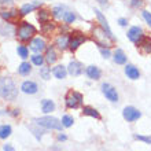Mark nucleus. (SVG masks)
<instances>
[{"mask_svg": "<svg viewBox=\"0 0 151 151\" xmlns=\"http://www.w3.org/2000/svg\"><path fill=\"white\" fill-rule=\"evenodd\" d=\"M18 95L15 83L8 77H0V98L6 100H14Z\"/></svg>", "mask_w": 151, "mask_h": 151, "instance_id": "f257e3e1", "label": "nucleus"}, {"mask_svg": "<svg viewBox=\"0 0 151 151\" xmlns=\"http://www.w3.org/2000/svg\"><path fill=\"white\" fill-rule=\"evenodd\" d=\"M92 39L100 48H110L114 44V39H111L102 28H95L92 30Z\"/></svg>", "mask_w": 151, "mask_h": 151, "instance_id": "f03ea898", "label": "nucleus"}, {"mask_svg": "<svg viewBox=\"0 0 151 151\" xmlns=\"http://www.w3.org/2000/svg\"><path fill=\"white\" fill-rule=\"evenodd\" d=\"M35 122H36L37 127L45 128V129H56V131H62V128H63V124L60 122L59 119L55 118V117H50V115L40 117V118H35Z\"/></svg>", "mask_w": 151, "mask_h": 151, "instance_id": "7ed1b4c3", "label": "nucleus"}, {"mask_svg": "<svg viewBox=\"0 0 151 151\" xmlns=\"http://www.w3.org/2000/svg\"><path fill=\"white\" fill-rule=\"evenodd\" d=\"M36 28L29 22H22L17 29V35L22 41H28L29 39H32L33 35H36Z\"/></svg>", "mask_w": 151, "mask_h": 151, "instance_id": "20e7f679", "label": "nucleus"}, {"mask_svg": "<svg viewBox=\"0 0 151 151\" xmlns=\"http://www.w3.org/2000/svg\"><path fill=\"white\" fill-rule=\"evenodd\" d=\"M65 103L68 109H78L83 103V95L77 91H69L65 98Z\"/></svg>", "mask_w": 151, "mask_h": 151, "instance_id": "39448f33", "label": "nucleus"}, {"mask_svg": "<svg viewBox=\"0 0 151 151\" xmlns=\"http://www.w3.org/2000/svg\"><path fill=\"white\" fill-rule=\"evenodd\" d=\"M85 40H87V37L84 36L83 33L73 32L72 35L69 36V48H70L72 51H76V50H77L81 44L85 43Z\"/></svg>", "mask_w": 151, "mask_h": 151, "instance_id": "423d86ee", "label": "nucleus"}, {"mask_svg": "<svg viewBox=\"0 0 151 151\" xmlns=\"http://www.w3.org/2000/svg\"><path fill=\"white\" fill-rule=\"evenodd\" d=\"M122 117L127 119L128 122H133V121H137L142 117V113L137 109L133 107V106H127L122 110Z\"/></svg>", "mask_w": 151, "mask_h": 151, "instance_id": "0eeeda50", "label": "nucleus"}, {"mask_svg": "<svg viewBox=\"0 0 151 151\" xmlns=\"http://www.w3.org/2000/svg\"><path fill=\"white\" fill-rule=\"evenodd\" d=\"M102 92H103V95L106 96L110 102H118V93H117V89H115L113 85L104 83L103 85H102Z\"/></svg>", "mask_w": 151, "mask_h": 151, "instance_id": "6e6552de", "label": "nucleus"}, {"mask_svg": "<svg viewBox=\"0 0 151 151\" xmlns=\"http://www.w3.org/2000/svg\"><path fill=\"white\" fill-rule=\"evenodd\" d=\"M143 36H144L143 30H142V28H139V26H132V28L128 30V39L131 40L132 43L137 44Z\"/></svg>", "mask_w": 151, "mask_h": 151, "instance_id": "1a4fd4ad", "label": "nucleus"}, {"mask_svg": "<svg viewBox=\"0 0 151 151\" xmlns=\"http://www.w3.org/2000/svg\"><path fill=\"white\" fill-rule=\"evenodd\" d=\"M95 14L96 17H98V22L100 24V28L103 29L104 32L107 33L109 36L111 37V39H114V36H113V32H111V29H110V25H109L107 19L104 18V15L102 14V11H99V10H95Z\"/></svg>", "mask_w": 151, "mask_h": 151, "instance_id": "9d476101", "label": "nucleus"}, {"mask_svg": "<svg viewBox=\"0 0 151 151\" xmlns=\"http://www.w3.org/2000/svg\"><path fill=\"white\" fill-rule=\"evenodd\" d=\"M84 72V66L83 63H80V62H77V60H72L70 63H69L68 66V73L70 76H73V77H78L81 73Z\"/></svg>", "mask_w": 151, "mask_h": 151, "instance_id": "9b49d317", "label": "nucleus"}, {"mask_svg": "<svg viewBox=\"0 0 151 151\" xmlns=\"http://www.w3.org/2000/svg\"><path fill=\"white\" fill-rule=\"evenodd\" d=\"M137 48H140V51L143 54H151V39L147 36H143L142 40L137 43Z\"/></svg>", "mask_w": 151, "mask_h": 151, "instance_id": "f8f14e48", "label": "nucleus"}, {"mask_svg": "<svg viewBox=\"0 0 151 151\" xmlns=\"http://www.w3.org/2000/svg\"><path fill=\"white\" fill-rule=\"evenodd\" d=\"M21 89H22V92H25V93H29V95H33V93H36L37 92V84L33 83V81H24L22 83V85H21Z\"/></svg>", "mask_w": 151, "mask_h": 151, "instance_id": "ddd939ff", "label": "nucleus"}, {"mask_svg": "<svg viewBox=\"0 0 151 151\" xmlns=\"http://www.w3.org/2000/svg\"><path fill=\"white\" fill-rule=\"evenodd\" d=\"M30 50L35 52H41L45 50V41L40 37H36L30 41Z\"/></svg>", "mask_w": 151, "mask_h": 151, "instance_id": "4468645a", "label": "nucleus"}, {"mask_svg": "<svg viewBox=\"0 0 151 151\" xmlns=\"http://www.w3.org/2000/svg\"><path fill=\"white\" fill-rule=\"evenodd\" d=\"M125 74L128 76V78L131 80H137L140 77V72L139 69L133 66V65H127L125 66Z\"/></svg>", "mask_w": 151, "mask_h": 151, "instance_id": "2eb2a0df", "label": "nucleus"}, {"mask_svg": "<svg viewBox=\"0 0 151 151\" xmlns=\"http://www.w3.org/2000/svg\"><path fill=\"white\" fill-rule=\"evenodd\" d=\"M52 73H54V76L58 80H63L68 76V68H65L62 65H58V66H55V68L52 69Z\"/></svg>", "mask_w": 151, "mask_h": 151, "instance_id": "dca6fc26", "label": "nucleus"}, {"mask_svg": "<svg viewBox=\"0 0 151 151\" xmlns=\"http://www.w3.org/2000/svg\"><path fill=\"white\" fill-rule=\"evenodd\" d=\"M87 76L89 77L91 80H99L100 78V76H102V72H100V69L99 68H96V66H88L87 68Z\"/></svg>", "mask_w": 151, "mask_h": 151, "instance_id": "f3484780", "label": "nucleus"}, {"mask_svg": "<svg viewBox=\"0 0 151 151\" xmlns=\"http://www.w3.org/2000/svg\"><path fill=\"white\" fill-rule=\"evenodd\" d=\"M55 45L59 48V50H66V48L69 47V36H66V35H60L59 37H56Z\"/></svg>", "mask_w": 151, "mask_h": 151, "instance_id": "a211bd4d", "label": "nucleus"}, {"mask_svg": "<svg viewBox=\"0 0 151 151\" xmlns=\"http://www.w3.org/2000/svg\"><path fill=\"white\" fill-rule=\"evenodd\" d=\"M83 114L88 115V117H92V118H96V119L102 118L100 114H99V111H98L96 109H93V107H89V106H84L83 107Z\"/></svg>", "mask_w": 151, "mask_h": 151, "instance_id": "6ab92c4d", "label": "nucleus"}, {"mask_svg": "<svg viewBox=\"0 0 151 151\" xmlns=\"http://www.w3.org/2000/svg\"><path fill=\"white\" fill-rule=\"evenodd\" d=\"M56 59H58V55H56V51L54 50V47L47 48V52H45V60H47V63H50V65L55 63Z\"/></svg>", "mask_w": 151, "mask_h": 151, "instance_id": "aec40b11", "label": "nucleus"}, {"mask_svg": "<svg viewBox=\"0 0 151 151\" xmlns=\"http://www.w3.org/2000/svg\"><path fill=\"white\" fill-rule=\"evenodd\" d=\"M114 62L117 65H124L125 62H127V55H125V52L122 51V50H117V51L114 52Z\"/></svg>", "mask_w": 151, "mask_h": 151, "instance_id": "412c9836", "label": "nucleus"}, {"mask_svg": "<svg viewBox=\"0 0 151 151\" xmlns=\"http://www.w3.org/2000/svg\"><path fill=\"white\" fill-rule=\"evenodd\" d=\"M40 4L39 3H29V4H24L22 7H21V15H28L29 12H32L33 10H36L39 7Z\"/></svg>", "mask_w": 151, "mask_h": 151, "instance_id": "4be33fe9", "label": "nucleus"}, {"mask_svg": "<svg viewBox=\"0 0 151 151\" xmlns=\"http://www.w3.org/2000/svg\"><path fill=\"white\" fill-rule=\"evenodd\" d=\"M41 109H43V111L44 113H51L55 110V103L52 102V100L50 99H44L43 102H41Z\"/></svg>", "mask_w": 151, "mask_h": 151, "instance_id": "5701e85b", "label": "nucleus"}, {"mask_svg": "<svg viewBox=\"0 0 151 151\" xmlns=\"http://www.w3.org/2000/svg\"><path fill=\"white\" fill-rule=\"evenodd\" d=\"M0 17L8 22V21H11V19H14V18H17V17H18V11H17V10H10V11H0Z\"/></svg>", "mask_w": 151, "mask_h": 151, "instance_id": "b1692460", "label": "nucleus"}, {"mask_svg": "<svg viewBox=\"0 0 151 151\" xmlns=\"http://www.w3.org/2000/svg\"><path fill=\"white\" fill-rule=\"evenodd\" d=\"M30 72H32V66H30V63H28V62H22V63L19 65V68H18V73H19L21 76H26Z\"/></svg>", "mask_w": 151, "mask_h": 151, "instance_id": "393cba45", "label": "nucleus"}, {"mask_svg": "<svg viewBox=\"0 0 151 151\" xmlns=\"http://www.w3.org/2000/svg\"><path fill=\"white\" fill-rule=\"evenodd\" d=\"M51 14L52 12L47 11V10H40L39 11V21L41 24H45V22H48V21L51 19Z\"/></svg>", "mask_w": 151, "mask_h": 151, "instance_id": "a878e982", "label": "nucleus"}, {"mask_svg": "<svg viewBox=\"0 0 151 151\" xmlns=\"http://www.w3.org/2000/svg\"><path fill=\"white\" fill-rule=\"evenodd\" d=\"M65 8L62 7V6H58V7H54L52 8V15L55 17L56 19H63L65 17Z\"/></svg>", "mask_w": 151, "mask_h": 151, "instance_id": "bb28decb", "label": "nucleus"}, {"mask_svg": "<svg viewBox=\"0 0 151 151\" xmlns=\"http://www.w3.org/2000/svg\"><path fill=\"white\" fill-rule=\"evenodd\" d=\"M11 127L10 125H1L0 127V139H7L8 136L11 135Z\"/></svg>", "mask_w": 151, "mask_h": 151, "instance_id": "cd10ccee", "label": "nucleus"}, {"mask_svg": "<svg viewBox=\"0 0 151 151\" xmlns=\"http://www.w3.org/2000/svg\"><path fill=\"white\" fill-rule=\"evenodd\" d=\"M55 29V24L54 22H51V21H48V22H45V24H43V26H41V30H43L44 35H51V32Z\"/></svg>", "mask_w": 151, "mask_h": 151, "instance_id": "c85d7f7f", "label": "nucleus"}, {"mask_svg": "<svg viewBox=\"0 0 151 151\" xmlns=\"http://www.w3.org/2000/svg\"><path fill=\"white\" fill-rule=\"evenodd\" d=\"M0 32L3 33L4 36H10L11 33H14V28L11 26V24H3L1 25V28H0Z\"/></svg>", "mask_w": 151, "mask_h": 151, "instance_id": "c756f323", "label": "nucleus"}, {"mask_svg": "<svg viewBox=\"0 0 151 151\" xmlns=\"http://www.w3.org/2000/svg\"><path fill=\"white\" fill-rule=\"evenodd\" d=\"M17 51H18V55H19L22 59H26L29 56V51L25 45H18V50H17Z\"/></svg>", "mask_w": 151, "mask_h": 151, "instance_id": "7c9ffc66", "label": "nucleus"}, {"mask_svg": "<svg viewBox=\"0 0 151 151\" xmlns=\"http://www.w3.org/2000/svg\"><path fill=\"white\" fill-rule=\"evenodd\" d=\"M73 122H74V119H73L72 115H63V118H62V124H63L65 128H70L73 125Z\"/></svg>", "mask_w": 151, "mask_h": 151, "instance_id": "2f4dec72", "label": "nucleus"}, {"mask_svg": "<svg viewBox=\"0 0 151 151\" xmlns=\"http://www.w3.org/2000/svg\"><path fill=\"white\" fill-rule=\"evenodd\" d=\"M63 21L66 22V24H73V22L76 21L74 12H72V11H66V12H65V17H63Z\"/></svg>", "mask_w": 151, "mask_h": 151, "instance_id": "473e14b6", "label": "nucleus"}, {"mask_svg": "<svg viewBox=\"0 0 151 151\" xmlns=\"http://www.w3.org/2000/svg\"><path fill=\"white\" fill-rule=\"evenodd\" d=\"M44 59H45V58H43V56L39 55V54H36V55L32 56V62L36 65V66H41V65L44 63Z\"/></svg>", "mask_w": 151, "mask_h": 151, "instance_id": "72a5a7b5", "label": "nucleus"}, {"mask_svg": "<svg viewBox=\"0 0 151 151\" xmlns=\"http://www.w3.org/2000/svg\"><path fill=\"white\" fill-rule=\"evenodd\" d=\"M50 74H51L50 68H41L40 69V76H41L44 80H50Z\"/></svg>", "mask_w": 151, "mask_h": 151, "instance_id": "f704fd0d", "label": "nucleus"}, {"mask_svg": "<svg viewBox=\"0 0 151 151\" xmlns=\"http://www.w3.org/2000/svg\"><path fill=\"white\" fill-rule=\"evenodd\" d=\"M136 140H140V142H144L147 144H151V136H142V135H135Z\"/></svg>", "mask_w": 151, "mask_h": 151, "instance_id": "c9c22d12", "label": "nucleus"}, {"mask_svg": "<svg viewBox=\"0 0 151 151\" xmlns=\"http://www.w3.org/2000/svg\"><path fill=\"white\" fill-rule=\"evenodd\" d=\"M142 15H143L144 21H146V22L148 24V26L151 28V14L148 11H146V10H144V11H142Z\"/></svg>", "mask_w": 151, "mask_h": 151, "instance_id": "e433bc0d", "label": "nucleus"}, {"mask_svg": "<svg viewBox=\"0 0 151 151\" xmlns=\"http://www.w3.org/2000/svg\"><path fill=\"white\" fill-rule=\"evenodd\" d=\"M100 54H102V55H103V58H106V59L111 56V52H110V50H109V48H100Z\"/></svg>", "mask_w": 151, "mask_h": 151, "instance_id": "4c0bfd02", "label": "nucleus"}, {"mask_svg": "<svg viewBox=\"0 0 151 151\" xmlns=\"http://www.w3.org/2000/svg\"><path fill=\"white\" fill-rule=\"evenodd\" d=\"M143 4V0H131V7L133 8H139Z\"/></svg>", "mask_w": 151, "mask_h": 151, "instance_id": "58836bf2", "label": "nucleus"}, {"mask_svg": "<svg viewBox=\"0 0 151 151\" xmlns=\"http://www.w3.org/2000/svg\"><path fill=\"white\" fill-rule=\"evenodd\" d=\"M30 129H32V131H33V132H35V136H36L37 139H39V140H40V139H41V136H43V133H44V132H43V131H37V129H35V128H33V127H32V128H30Z\"/></svg>", "mask_w": 151, "mask_h": 151, "instance_id": "ea45409f", "label": "nucleus"}, {"mask_svg": "<svg viewBox=\"0 0 151 151\" xmlns=\"http://www.w3.org/2000/svg\"><path fill=\"white\" fill-rule=\"evenodd\" d=\"M3 150H4V151H15V150H14V147L11 146V144H4Z\"/></svg>", "mask_w": 151, "mask_h": 151, "instance_id": "a19ab883", "label": "nucleus"}, {"mask_svg": "<svg viewBox=\"0 0 151 151\" xmlns=\"http://www.w3.org/2000/svg\"><path fill=\"white\" fill-rule=\"evenodd\" d=\"M118 24L121 25V26H127V25H128V21L125 19V18H119V19H118Z\"/></svg>", "mask_w": 151, "mask_h": 151, "instance_id": "79ce46f5", "label": "nucleus"}, {"mask_svg": "<svg viewBox=\"0 0 151 151\" xmlns=\"http://www.w3.org/2000/svg\"><path fill=\"white\" fill-rule=\"evenodd\" d=\"M68 137H66V135H59L58 136V140H60V142H63V140H66Z\"/></svg>", "mask_w": 151, "mask_h": 151, "instance_id": "37998d69", "label": "nucleus"}, {"mask_svg": "<svg viewBox=\"0 0 151 151\" xmlns=\"http://www.w3.org/2000/svg\"><path fill=\"white\" fill-rule=\"evenodd\" d=\"M12 0H0V3L1 4H7V3H11Z\"/></svg>", "mask_w": 151, "mask_h": 151, "instance_id": "c03bdc74", "label": "nucleus"}, {"mask_svg": "<svg viewBox=\"0 0 151 151\" xmlns=\"http://www.w3.org/2000/svg\"><path fill=\"white\" fill-rule=\"evenodd\" d=\"M100 4H103V6H106V3H107V0H98Z\"/></svg>", "mask_w": 151, "mask_h": 151, "instance_id": "a18cd8bd", "label": "nucleus"}, {"mask_svg": "<svg viewBox=\"0 0 151 151\" xmlns=\"http://www.w3.org/2000/svg\"><path fill=\"white\" fill-rule=\"evenodd\" d=\"M19 114V111H18V110H14V111H12V115H18Z\"/></svg>", "mask_w": 151, "mask_h": 151, "instance_id": "49530a36", "label": "nucleus"}, {"mask_svg": "<svg viewBox=\"0 0 151 151\" xmlns=\"http://www.w3.org/2000/svg\"><path fill=\"white\" fill-rule=\"evenodd\" d=\"M52 151H59V150H58V148H54V150H52Z\"/></svg>", "mask_w": 151, "mask_h": 151, "instance_id": "de8ad7c7", "label": "nucleus"}]
</instances>
